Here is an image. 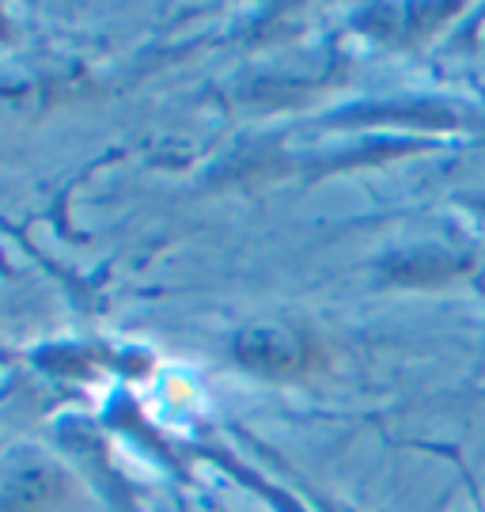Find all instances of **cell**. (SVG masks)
Returning a JSON list of instances; mask_svg holds the SVG:
<instances>
[{"instance_id":"cell-3","label":"cell","mask_w":485,"mask_h":512,"mask_svg":"<svg viewBox=\"0 0 485 512\" xmlns=\"http://www.w3.org/2000/svg\"><path fill=\"white\" fill-rule=\"evenodd\" d=\"M57 501V478L46 475V471H35V475H23L8 490V512H42Z\"/></svg>"},{"instance_id":"cell-2","label":"cell","mask_w":485,"mask_h":512,"mask_svg":"<svg viewBox=\"0 0 485 512\" xmlns=\"http://www.w3.org/2000/svg\"><path fill=\"white\" fill-rule=\"evenodd\" d=\"M463 270H467V258L448 255V251H414V255H398L395 262H387L383 277L395 285H436Z\"/></svg>"},{"instance_id":"cell-1","label":"cell","mask_w":485,"mask_h":512,"mask_svg":"<svg viewBox=\"0 0 485 512\" xmlns=\"http://www.w3.org/2000/svg\"><path fill=\"white\" fill-rule=\"evenodd\" d=\"M235 357L262 376H292L304 368V342L281 327H254L235 338Z\"/></svg>"}]
</instances>
